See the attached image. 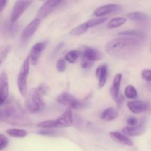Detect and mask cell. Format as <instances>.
I'll return each mask as SVG.
<instances>
[{
  "instance_id": "1",
  "label": "cell",
  "mask_w": 151,
  "mask_h": 151,
  "mask_svg": "<svg viewBox=\"0 0 151 151\" xmlns=\"http://www.w3.org/2000/svg\"><path fill=\"white\" fill-rule=\"evenodd\" d=\"M143 41L128 37H118L108 43L106 51L109 55L116 58H130L139 52Z\"/></svg>"
},
{
  "instance_id": "2",
  "label": "cell",
  "mask_w": 151,
  "mask_h": 151,
  "mask_svg": "<svg viewBox=\"0 0 151 151\" xmlns=\"http://www.w3.org/2000/svg\"><path fill=\"white\" fill-rule=\"evenodd\" d=\"M25 107L27 111L31 114L41 112L45 106L43 95L38 91L37 88H32L27 94Z\"/></svg>"
},
{
  "instance_id": "3",
  "label": "cell",
  "mask_w": 151,
  "mask_h": 151,
  "mask_svg": "<svg viewBox=\"0 0 151 151\" xmlns=\"http://www.w3.org/2000/svg\"><path fill=\"white\" fill-rule=\"evenodd\" d=\"M29 72V56L24 60L17 78V86L19 93L23 97H26L27 94V75Z\"/></svg>"
},
{
  "instance_id": "4",
  "label": "cell",
  "mask_w": 151,
  "mask_h": 151,
  "mask_svg": "<svg viewBox=\"0 0 151 151\" xmlns=\"http://www.w3.org/2000/svg\"><path fill=\"white\" fill-rule=\"evenodd\" d=\"M103 55L99 50L91 47H86L83 53L81 59V67L88 69L94 65L96 60H101Z\"/></svg>"
},
{
  "instance_id": "5",
  "label": "cell",
  "mask_w": 151,
  "mask_h": 151,
  "mask_svg": "<svg viewBox=\"0 0 151 151\" xmlns=\"http://www.w3.org/2000/svg\"><path fill=\"white\" fill-rule=\"evenodd\" d=\"M57 102L63 106H68L70 109H78L82 106V102L68 92H63L57 97Z\"/></svg>"
},
{
  "instance_id": "6",
  "label": "cell",
  "mask_w": 151,
  "mask_h": 151,
  "mask_svg": "<svg viewBox=\"0 0 151 151\" xmlns=\"http://www.w3.org/2000/svg\"><path fill=\"white\" fill-rule=\"evenodd\" d=\"M33 3L32 1H17L15 2L10 13V22L15 23L22 16L25 10Z\"/></svg>"
},
{
  "instance_id": "7",
  "label": "cell",
  "mask_w": 151,
  "mask_h": 151,
  "mask_svg": "<svg viewBox=\"0 0 151 151\" xmlns=\"http://www.w3.org/2000/svg\"><path fill=\"white\" fill-rule=\"evenodd\" d=\"M63 1L60 0H49L45 1L38 10L36 15V19L41 22L45 19Z\"/></svg>"
},
{
  "instance_id": "8",
  "label": "cell",
  "mask_w": 151,
  "mask_h": 151,
  "mask_svg": "<svg viewBox=\"0 0 151 151\" xmlns=\"http://www.w3.org/2000/svg\"><path fill=\"white\" fill-rule=\"evenodd\" d=\"M40 24H41V21L38 20V19H34L32 22H29L27 25L24 27L22 32V35H21V39H22V42H27L29 41L32 35L35 34L38 28L39 27Z\"/></svg>"
},
{
  "instance_id": "9",
  "label": "cell",
  "mask_w": 151,
  "mask_h": 151,
  "mask_svg": "<svg viewBox=\"0 0 151 151\" xmlns=\"http://www.w3.org/2000/svg\"><path fill=\"white\" fill-rule=\"evenodd\" d=\"M47 45V41H41V42L36 43L32 46L29 52V63H32V65H36L39 60L41 54L45 50Z\"/></svg>"
},
{
  "instance_id": "10",
  "label": "cell",
  "mask_w": 151,
  "mask_h": 151,
  "mask_svg": "<svg viewBox=\"0 0 151 151\" xmlns=\"http://www.w3.org/2000/svg\"><path fill=\"white\" fill-rule=\"evenodd\" d=\"M146 131V120L143 119L140 124H137L135 126H126L122 128V134L127 137H139Z\"/></svg>"
},
{
  "instance_id": "11",
  "label": "cell",
  "mask_w": 151,
  "mask_h": 151,
  "mask_svg": "<svg viewBox=\"0 0 151 151\" xmlns=\"http://www.w3.org/2000/svg\"><path fill=\"white\" fill-rule=\"evenodd\" d=\"M56 128H67L73 123L72 109H68L56 119H54Z\"/></svg>"
},
{
  "instance_id": "12",
  "label": "cell",
  "mask_w": 151,
  "mask_h": 151,
  "mask_svg": "<svg viewBox=\"0 0 151 151\" xmlns=\"http://www.w3.org/2000/svg\"><path fill=\"white\" fill-rule=\"evenodd\" d=\"M121 6L117 4H108L100 6L94 10V15L97 17H105L106 16L119 11Z\"/></svg>"
},
{
  "instance_id": "13",
  "label": "cell",
  "mask_w": 151,
  "mask_h": 151,
  "mask_svg": "<svg viewBox=\"0 0 151 151\" xmlns=\"http://www.w3.org/2000/svg\"><path fill=\"white\" fill-rule=\"evenodd\" d=\"M9 95L8 78L5 72H2L0 75V106L3 104Z\"/></svg>"
},
{
  "instance_id": "14",
  "label": "cell",
  "mask_w": 151,
  "mask_h": 151,
  "mask_svg": "<svg viewBox=\"0 0 151 151\" xmlns=\"http://www.w3.org/2000/svg\"><path fill=\"white\" fill-rule=\"evenodd\" d=\"M122 74L118 73L114 77L112 86L111 87L110 93L113 97L114 100L116 103L120 102V95H119V90H120L121 82H122Z\"/></svg>"
},
{
  "instance_id": "15",
  "label": "cell",
  "mask_w": 151,
  "mask_h": 151,
  "mask_svg": "<svg viewBox=\"0 0 151 151\" xmlns=\"http://www.w3.org/2000/svg\"><path fill=\"white\" fill-rule=\"evenodd\" d=\"M128 108L132 113L140 114L149 109V103L142 100H132L128 103Z\"/></svg>"
},
{
  "instance_id": "16",
  "label": "cell",
  "mask_w": 151,
  "mask_h": 151,
  "mask_svg": "<svg viewBox=\"0 0 151 151\" xmlns=\"http://www.w3.org/2000/svg\"><path fill=\"white\" fill-rule=\"evenodd\" d=\"M109 136L114 141L119 143V144L130 146V147L134 146V142L132 141V139L130 137H127L126 135L119 132V131H111L109 133Z\"/></svg>"
},
{
  "instance_id": "17",
  "label": "cell",
  "mask_w": 151,
  "mask_h": 151,
  "mask_svg": "<svg viewBox=\"0 0 151 151\" xmlns=\"http://www.w3.org/2000/svg\"><path fill=\"white\" fill-rule=\"evenodd\" d=\"M96 75L98 79L99 88H103L106 86L108 77V66L107 64H103L99 66L96 70Z\"/></svg>"
},
{
  "instance_id": "18",
  "label": "cell",
  "mask_w": 151,
  "mask_h": 151,
  "mask_svg": "<svg viewBox=\"0 0 151 151\" xmlns=\"http://www.w3.org/2000/svg\"><path fill=\"white\" fill-rule=\"evenodd\" d=\"M127 18L137 23H145L149 21V15L139 11H134L127 14Z\"/></svg>"
},
{
  "instance_id": "19",
  "label": "cell",
  "mask_w": 151,
  "mask_h": 151,
  "mask_svg": "<svg viewBox=\"0 0 151 151\" xmlns=\"http://www.w3.org/2000/svg\"><path fill=\"white\" fill-rule=\"evenodd\" d=\"M118 116H119V114H118V111H116V109L113 107H109L105 109L102 112L101 119H103V120L110 122V121H113L117 119Z\"/></svg>"
},
{
  "instance_id": "20",
  "label": "cell",
  "mask_w": 151,
  "mask_h": 151,
  "mask_svg": "<svg viewBox=\"0 0 151 151\" xmlns=\"http://www.w3.org/2000/svg\"><path fill=\"white\" fill-rule=\"evenodd\" d=\"M119 37H128V38H137V39L144 40L145 35L142 31L137 29H130V30H125L122 32H119L117 34Z\"/></svg>"
},
{
  "instance_id": "21",
  "label": "cell",
  "mask_w": 151,
  "mask_h": 151,
  "mask_svg": "<svg viewBox=\"0 0 151 151\" xmlns=\"http://www.w3.org/2000/svg\"><path fill=\"white\" fill-rule=\"evenodd\" d=\"M7 134L13 138H24L27 135V132L25 130L19 128H10L6 131Z\"/></svg>"
},
{
  "instance_id": "22",
  "label": "cell",
  "mask_w": 151,
  "mask_h": 151,
  "mask_svg": "<svg viewBox=\"0 0 151 151\" xmlns=\"http://www.w3.org/2000/svg\"><path fill=\"white\" fill-rule=\"evenodd\" d=\"M127 19L124 17H120V16H118V17L114 18L111 20L110 21L109 24L107 25V27L109 29H116V28L122 26L126 22Z\"/></svg>"
},
{
  "instance_id": "23",
  "label": "cell",
  "mask_w": 151,
  "mask_h": 151,
  "mask_svg": "<svg viewBox=\"0 0 151 151\" xmlns=\"http://www.w3.org/2000/svg\"><path fill=\"white\" fill-rule=\"evenodd\" d=\"M13 108H5V109H0V122H7L13 113L15 112Z\"/></svg>"
},
{
  "instance_id": "24",
  "label": "cell",
  "mask_w": 151,
  "mask_h": 151,
  "mask_svg": "<svg viewBox=\"0 0 151 151\" xmlns=\"http://www.w3.org/2000/svg\"><path fill=\"white\" fill-rule=\"evenodd\" d=\"M88 28L87 27L86 24V22L81 24L78 25L76 27L73 28L72 30L70 31L69 34L72 36H79V35H83V33H85L87 30H88Z\"/></svg>"
},
{
  "instance_id": "25",
  "label": "cell",
  "mask_w": 151,
  "mask_h": 151,
  "mask_svg": "<svg viewBox=\"0 0 151 151\" xmlns=\"http://www.w3.org/2000/svg\"><path fill=\"white\" fill-rule=\"evenodd\" d=\"M80 57L79 51L76 50H71L68 52L65 55V61H67L70 63H75L78 60V59Z\"/></svg>"
},
{
  "instance_id": "26",
  "label": "cell",
  "mask_w": 151,
  "mask_h": 151,
  "mask_svg": "<svg viewBox=\"0 0 151 151\" xmlns=\"http://www.w3.org/2000/svg\"><path fill=\"white\" fill-rule=\"evenodd\" d=\"M137 90L133 85H128L125 88V96L130 100H134L137 97Z\"/></svg>"
},
{
  "instance_id": "27",
  "label": "cell",
  "mask_w": 151,
  "mask_h": 151,
  "mask_svg": "<svg viewBox=\"0 0 151 151\" xmlns=\"http://www.w3.org/2000/svg\"><path fill=\"white\" fill-rule=\"evenodd\" d=\"M107 17H97L94 18V19H91L90 20L86 22V26L88 28L91 27H94L96 26H98V25L102 24L104 22H106V21L107 20Z\"/></svg>"
},
{
  "instance_id": "28",
  "label": "cell",
  "mask_w": 151,
  "mask_h": 151,
  "mask_svg": "<svg viewBox=\"0 0 151 151\" xmlns=\"http://www.w3.org/2000/svg\"><path fill=\"white\" fill-rule=\"evenodd\" d=\"M11 47L10 45H3L0 47V65L3 63L7 55L10 52Z\"/></svg>"
},
{
  "instance_id": "29",
  "label": "cell",
  "mask_w": 151,
  "mask_h": 151,
  "mask_svg": "<svg viewBox=\"0 0 151 151\" xmlns=\"http://www.w3.org/2000/svg\"><path fill=\"white\" fill-rule=\"evenodd\" d=\"M56 69L58 72H64L66 69V61L64 59H59L56 63Z\"/></svg>"
},
{
  "instance_id": "30",
  "label": "cell",
  "mask_w": 151,
  "mask_h": 151,
  "mask_svg": "<svg viewBox=\"0 0 151 151\" xmlns=\"http://www.w3.org/2000/svg\"><path fill=\"white\" fill-rule=\"evenodd\" d=\"M8 139L4 134H0V150L5 149L8 145Z\"/></svg>"
},
{
  "instance_id": "31",
  "label": "cell",
  "mask_w": 151,
  "mask_h": 151,
  "mask_svg": "<svg viewBox=\"0 0 151 151\" xmlns=\"http://www.w3.org/2000/svg\"><path fill=\"white\" fill-rule=\"evenodd\" d=\"M142 78L146 81L147 82L150 83L151 81V71L150 69H145L142 71Z\"/></svg>"
},
{
  "instance_id": "32",
  "label": "cell",
  "mask_w": 151,
  "mask_h": 151,
  "mask_svg": "<svg viewBox=\"0 0 151 151\" xmlns=\"http://www.w3.org/2000/svg\"><path fill=\"white\" fill-rule=\"evenodd\" d=\"M38 134L43 136H55L56 131L53 129H43L38 131Z\"/></svg>"
},
{
  "instance_id": "33",
  "label": "cell",
  "mask_w": 151,
  "mask_h": 151,
  "mask_svg": "<svg viewBox=\"0 0 151 151\" xmlns=\"http://www.w3.org/2000/svg\"><path fill=\"white\" fill-rule=\"evenodd\" d=\"M127 124L128 125V126L132 127L135 126L138 124V119L135 117V116H129V117L127 118L126 119Z\"/></svg>"
},
{
  "instance_id": "34",
  "label": "cell",
  "mask_w": 151,
  "mask_h": 151,
  "mask_svg": "<svg viewBox=\"0 0 151 151\" xmlns=\"http://www.w3.org/2000/svg\"><path fill=\"white\" fill-rule=\"evenodd\" d=\"M37 89H38V91H39L42 95H44V94H47L48 88H47V86L44 85V84H41V85L37 88Z\"/></svg>"
},
{
  "instance_id": "35",
  "label": "cell",
  "mask_w": 151,
  "mask_h": 151,
  "mask_svg": "<svg viewBox=\"0 0 151 151\" xmlns=\"http://www.w3.org/2000/svg\"><path fill=\"white\" fill-rule=\"evenodd\" d=\"M63 45H64V43H63V42L60 43V44H59L58 45V47H56V48L55 49L54 51H53V55H55L57 54V53L59 52V50H61L62 47H63Z\"/></svg>"
},
{
  "instance_id": "36",
  "label": "cell",
  "mask_w": 151,
  "mask_h": 151,
  "mask_svg": "<svg viewBox=\"0 0 151 151\" xmlns=\"http://www.w3.org/2000/svg\"><path fill=\"white\" fill-rule=\"evenodd\" d=\"M7 3V1H1V0H0V11H2L4 10Z\"/></svg>"
}]
</instances>
